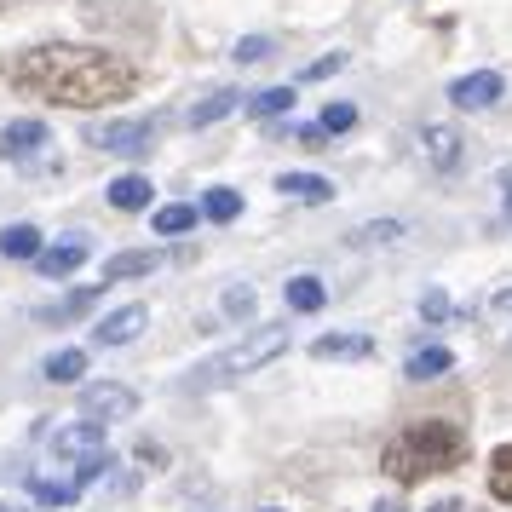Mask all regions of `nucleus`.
Here are the masks:
<instances>
[{
  "mask_svg": "<svg viewBox=\"0 0 512 512\" xmlns=\"http://www.w3.org/2000/svg\"><path fill=\"white\" fill-rule=\"evenodd\" d=\"M93 150H110V156H150V144H156V121L150 116H127V121H98L93 133H87Z\"/></svg>",
  "mask_w": 512,
  "mask_h": 512,
  "instance_id": "20e7f679",
  "label": "nucleus"
},
{
  "mask_svg": "<svg viewBox=\"0 0 512 512\" xmlns=\"http://www.w3.org/2000/svg\"><path fill=\"white\" fill-rule=\"evenodd\" d=\"M311 357L317 363H357V357H374V340L369 334H317Z\"/></svg>",
  "mask_w": 512,
  "mask_h": 512,
  "instance_id": "f8f14e48",
  "label": "nucleus"
},
{
  "mask_svg": "<svg viewBox=\"0 0 512 512\" xmlns=\"http://www.w3.org/2000/svg\"><path fill=\"white\" fill-rule=\"evenodd\" d=\"M225 317L248 323V317H254V288H225Z\"/></svg>",
  "mask_w": 512,
  "mask_h": 512,
  "instance_id": "c756f323",
  "label": "nucleus"
},
{
  "mask_svg": "<svg viewBox=\"0 0 512 512\" xmlns=\"http://www.w3.org/2000/svg\"><path fill=\"white\" fill-rule=\"evenodd\" d=\"M0 254L6 259H35L41 254V231H35V225H6V231H0Z\"/></svg>",
  "mask_w": 512,
  "mask_h": 512,
  "instance_id": "5701e85b",
  "label": "nucleus"
},
{
  "mask_svg": "<svg viewBox=\"0 0 512 512\" xmlns=\"http://www.w3.org/2000/svg\"><path fill=\"white\" fill-rule=\"evenodd\" d=\"M501 93H507V81H501L495 70H472V75H461V81L449 87V104H455V110H489Z\"/></svg>",
  "mask_w": 512,
  "mask_h": 512,
  "instance_id": "6e6552de",
  "label": "nucleus"
},
{
  "mask_svg": "<svg viewBox=\"0 0 512 512\" xmlns=\"http://www.w3.org/2000/svg\"><path fill=\"white\" fill-rule=\"evenodd\" d=\"M323 300H328L323 277H288V305H294L300 317H311V311H323Z\"/></svg>",
  "mask_w": 512,
  "mask_h": 512,
  "instance_id": "412c9836",
  "label": "nucleus"
},
{
  "mask_svg": "<svg viewBox=\"0 0 512 512\" xmlns=\"http://www.w3.org/2000/svg\"><path fill=\"white\" fill-rule=\"evenodd\" d=\"M334 70H346V52H328V58H317V64H305V81H328Z\"/></svg>",
  "mask_w": 512,
  "mask_h": 512,
  "instance_id": "2f4dec72",
  "label": "nucleus"
},
{
  "mask_svg": "<svg viewBox=\"0 0 512 512\" xmlns=\"http://www.w3.org/2000/svg\"><path fill=\"white\" fill-rule=\"evenodd\" d=\"M397 236H403L397 219H374V225H363V231H351V242H357V248H386V242H397Z\"/></svg>",
  "mask_w": 512,
  "mask_h": 512,
  "instance_id": "cd10ccee",
  "label": "nucleus"
},
{
  "mask_svg": "<svg viewBox=\"0 0 512 512\" xmlns=\"http://www.w3.org/2000/svg\"><path fill=\"white\" fill-rule=\"evenodd\" d=\"M282 351H288V328H248L236 346H225L219 357H208V363H196L185 386H190V392L231 386V380H242V374H259L265 363H277Z\"/></svg>",
  "mask_w": 512,
  "mask_h": 512,
  "instance_id": "7ed1b4c3",
  "label": "nucleus"
},
{
  "mask_svg": "<svg viewBox=\"0 0 512 512\" xmlns=\"http://www.w3.org/2000/svg\"><path fill=\"white\" fill-rule=\"evenodd\" d=\"M466 455H472V438H466L461 420H443V415H426V420H409L397 426L386 449H380V472L392 484L415 489L426 478H443V472H461Z\"/></svg>",
  "mask_w": 512,
  "mask_h": 512,
  "instance_id": "f03ea898",
  "label": "nucleus"
},
{
  "mask_svg": "<svg viewBox=\"0 0 512 512\" xmlns=\"http://www.w3.org/2000/svg\"><path fill=\"white\" fill-rule=\"evenodd\" d=\"M420 150H426V162L438 167V173H455L466 156V144L455 127H420Z\"/></svg>",
  "mask_w": 512,
  "mask_h": 512,
  "instance_id": "9d476101",
  "label": "nucleus"
},
{
  "mask_svg": "<svg viewBox=\"0 0 512 512\" xmlns=\"http://www.w3.org/2000/svg\"><path fill=\"white\" fill-rule=\"evenodd\" d=\"M455 369V351L449 346H415L409 351V363H403V374L409 380H438V374Z\"/></svg>",
  "mask_w": 512,
  "mask_h": 512,
  "instance_id": "dca6fc26",
  "label": "nucleus"
},
{
  "mask_svg": "<svg viewBox=\"0 0 512 512\" xmlns=\"http://www.w3.org/2000/svg\"><path fill=\"white\" fill-rule=\"evenodd\" d=\"M277 190L282 196H294V202H328V196H334V185L317 179V173H282Z\"/></svg>",
  "mask_w": 512,
  "mask_h": 512,
  "instance_id": "a211bd4d",
  "label": "nucleus"
},
{
  "mask_svg": "<svg viewBox=\"0 0 512 512\" xmlns=\"http://www.w3.org/2000/svg\"><path fill=\"white\" fill-rule=\"evenodd\" d=\"M162 265L156 248H127V254H110L104 259V282H133V277H150Z\"/></svg>",
  "mask_w": 512,
  "mask_h": 512,
  "instance_id": "2eb2a0df",
  "label": "nucleus"
},
{
  "mask_svg": "<svg viewBox=\"0 0 512 512\" xmlns=\"http://www.w3.org/2000/svg\"><path fill=\"white\" fill-rule=\"evenodd\" d=\"M41 374H47L52 386H75V380L87 374V351H81V346H64V351H52L47 363H41Z\"/></svg>",
  "mask_w": 512,
  "mask_h": 512,
  "instance_id": "f3484780",
  "label": "nucleus"
},
{
  "mask_svg": "<svg viewBox=\"0 0 512 512\" xmlns=\"http://www.w3.org/2000/svg\"><path fill=\"white\" fill-rule=\"evenodd\" d=\"M0 81L24 98L58 104V110H104L139 93V64L110 47H81V41H41V47L6 52Z\"/></svg>",
  "mask_w": 512,
  "mask_h": 512,
  "instance_id": "f257e3e1",
  "label": "nucleus"
},
{
  "mask_svg": "<svg viewBox=\"0 0 512 512\" xmlns=\"http://www.w3.org/2000/svg\"><path fill=\"white\" fill-rule=\"evenodd\" d=\"M0 6H12V0H0Z\"/></svg>",
  "mask_w": 512,
  "mask_h": 512,
  "instance_id": "4c0bfd02",
  "label": "nucleus"
},
{
  "mask_svg": "<svg viewBox=\"0 0 512 512\" xmlns=\"http://www.w3.org/2000/svg\"><path fill=\"white\" fill-rule=\"evenodd\" d=\"M104 196H110V208L116 213H144L150 208V196H156V185H150L144 173H121V179H110Z\"/></svg>",
  "mask_w": 512,
  "mask_h": 512,
  "instance_id": "4468645a",
  "label": "nucleus"
},
{
  "mask_svg": "<svg viewBox=\"0 0 512 512\" xmlns=\"http://www.w3.org/2000/svg\"><path fill=\"white\" fill-rule=\"evenodd\" d=\"M501 208H507V219H512V167L501 173Z\"/></svg>",
  "mask_w": 512,
  "mask_h": 512,
  "instance_id": "72a5a7b5",
  "label": "nucleus"
},
{
  "mask_svg": "<svg viewBox=\"0 0 512 512\" xmlns=\"http://www.w3.org/2000/svg\"><path fill=\"white\" fill-rule=\"evenodd\" d=\"M489 495H495V501H512V443H501V449L489 455Z\"/></svg>",
  "mask_w": 512,
  "mask_h": 512,
  "instance_id": "a878e982",
  "label": "nucleus"
},
{
  "mask_svg": "<svg viewBox=\"0 0 512 512\" xmlns=\"http://www.w3.org/2000/svg\"><path fill=\"white\" fill-rule=\"evenodd\" d=\"M288 110H294V87H265V93L248 98V116L254 121H277V116H288Z\"/></svg>",
  "mask_w": 512,
  "mask_h": 512,
  "instance_id": "6ab92c4d",
  "label": "nucleus"
},
{
  "mask_svg": "<svg viewBox=\"0 0 512 512\" xmlns=\"http://www.w3.org/2000/svg\"><path fill=\"white\" fill-rule=\"evenodd\" d=\"M420 317H426V323H443V317H449V294H443V288H426V300H420Z\"/></svg>",
  "mask_w": 512,
  "mask_h": 512,
  "instance_id": "7c9ffc66",
  "label": "nucleus"
},
{
  "mask_svg": "<svg viewBox=\"0 0 512 512\" xmlns=\"http://www.w3.org/2000/svg\"><path fill=\"white\" fill-rule=\"evenodd\" d=\"M495 311H501V317H512V288H501V294H495Z\"/></svg>",
  "mask_w": 512,
  "mask_h": 512,
  "instance_id": "f704fd0d",
  "label": "nucleus"
},
{
  "mask_svg": "<svg viewBox=\"0 0 512 512\" xmlns=\"http://www.w3.org/2000/svg\"><path fill=\"white\" fill-rule=\"evenodd\" d=\"M29 495H35V501H41V507H75V501H81V484H52V478H29Z\"/></svg>",
  "mask_w": 512,
  "mask_h": 512,
  "instance_id": "393cba45",
  "label": "nucleus"
},
{
  "mask_svg": "<svg viewBox=\"0 0 512 512\" xmlns=\"http://www.w3.org/2000/svg\"><path fill=\"white\" fill-rule=\"evenodd\" d=\"M317 127H323V139H340V133H351V127H357V104H328L323 116H317Z\"/></svg>",
  "mask_w": 512,
  "mask_h": 512,
  "instance_id": "bb28decb",
  "label": "nucleus"
},
{
  "mask_svg": "<svg viewBox=\"0 0 512 512\" xmlns=\"http://www.w3.org/2000/svg\"><path fill=\"white\" fill-rule=\"evenodd\" d=\"M196 219H202V208L167 202V208H156V236H185V231H196Z\"/></svg>",
  "mask_w": 512,
  "mask_h": 512,
  "instance_id": "4be33fe9",
  "label": "nucleus"
},
{
  "mask_svg": "<svg viewBox=\"0 0 512 512\" xmlns=\"http://www.w3.org/2000/svg\"><path fill=\"white\" fill-rule=\"evenodd\" d=\"M52 455L70 461V466L104 455V426H98V420H70V426H58V432H52Z\"/></svg>",
  "mask_w": 512,
  "mask_h": 512,
  "instance_id": "423d86ee",
  "label": "nucleus"
},
{
  "mask_svg": "<svg viewBox=\"0 0 512 512\" xmlns=\"http://www.w3.org/2000/svg\"><path fill=\"white\" fill-rule=\"evenodd\" d=\"M87 254H93V248H87V242H81V236H70V242H58V248H41V254H35V265H41V277H75V271H81V265H87Z\"/></svg>",
  "mask_w": 512,
  "mask_h": 512,
  "instance_id": "ddd939ff",
  "label": "nucleus"
},
{
  "mask_svg": "<svg viewBox=\"0 0 512 512\" xmlns=\"http://www.w3.org/2000/svg\"><path fill=\"white\" fill-rule=\"evenodd\" d=\"M259 512H282V507H259Z\"/></svg>",
  "mask_w": 512,
  "mask_h": 512,
  "instance_id": "e433bc0d",
  "label": "nucleus"
},
{
  "mask_svg": "<svg viewBox=\"0 0 512 512\" xmlns=\"http://www.w3.org/2000/svg\"><path fill=\"white\" fill-rule=\"evenodd\" d=\"M236 213H242V196L225 185H213L208 196H202V219H213V225H231Z\"/></svg>",
  "mask_w": 512,
  "mask_h": 512,
  "instance_id": "b1692460",
  "label": "nucleus"
},
{
  "mask_svg": "<svg viewBox=\"0 0 512 512\" xmlns=\"http://www.w3.org/2000/svg\"><path fill=\"white\" fill-rule=\"evenodd\" d=\"M98 294H104V282H93V288H75V294H64V300H52V305H41L35 317L47 328H64V323H81L87 311L98 305Z\"/></svg>",
  "mask_w": 512,
  "mask_h": 512,
  "instance_id": "9b49d317",
  "label": "nucleus"
},
{
  "mask_svg": "<svg viewBox=\"0 0 512 512\" xmlns=\"http://www.w3.org/2000/svg\"><path fill=\"white\" fill-rule=\"evenodd\" d=\"M426 512H478V507H466V501H455V495H449V501H432Z\"/></svg>",
  "mask_w": 512,
  "mask_h": 512,
  "instance_id": "473e14b6",
  "label": "nucleus"
},
{
  "mask_svg": "<svg viewBox=\"0 0 512 512\" xmlns=\"http://www.w3.org/2000/svg\"><path fill=\"white\" fill-rule=\"evenodd\" d=\"M374 512H403V507H397V501H374Z\"/></svg>",
  "mask_w": 512,
  "mask_h": 512,
  "instance_id": "c9c22d12",
  "label": "nucleus"
},
{
  "mask_svg": "<svg viewBox=\"0 0 512 512\" xmlns=\"http://www.w3.org/2000/svg\"><path fill=\"white\" fill-rule=\"evenodd\" d=\"M139 415V392L121 386V380H98V386H81V420H98V426H116V420Z\"/></svg>",
  "mask_w": 512,
  "mask_h": 512,
  "instance_id": "39448f33",
  "label": "nucleus"
},
{
  "mask_svg": "<svg viewBox=\"0 0 512 512\" xmlns=\"http://www.w3.org/2000/svg\"><path fill=\"white\" fill-rule=\"evenodd\" d=\"M231 58L236 64H265V58H271V41H265V35H242Z\"/></svg>",
  "mask_w": 512,
  "mask_h": 512,
  "instance_id": "c85d7f7f",
  "label": "nucleus"
},
{
  "mask_svg": "<svg viewBox=\"0 0 512 512\" xmlns=\"http://www.w3.org/2000/svg\"><path fill=\"white\" fill-rule=\"evenodd\" d=\"M242 104V93H231V87H219V93H208L196 110H190V127H213V121H225Z\"/></svg>",
  "mask_w": 512,
  "mask_h": 512,
  "instance_id": "aec40b11",
  "label": "nucleus"
},
{
  "mask_svg": "<svg viewBox=\"0 0 512 512\" xmlns=\"http://www.w3.org/2000/svg\"><path fill=\"white\" fill-rule=\"evenodd\" d=\"M47 144H52L47 121H35V116L6 121V127H0V162H35Z\"/></svg>",
  "mask_w": 512,
  "mask_h": 512,
  "instance_id": "0eeeda50",
  "label": "nucleus"
},
{
  "mask_svg": "<svg viewBox=\"0 0 512 512\" xmlns=\"http://www.w3.org/2000/svg\"><path fill=\"white\" fill-rule=\"evenodd\" d=\"M144 323H150V311H144V305H121V311H110V317L93 328V340H98V346H127V340H139V334H144Z\"/></svg>",
  "mask_w": 512,
  "mask_h": 512,
  "instance_id": "1a4fd4ad",
  "label": "nucleus"
}]
</instances>
